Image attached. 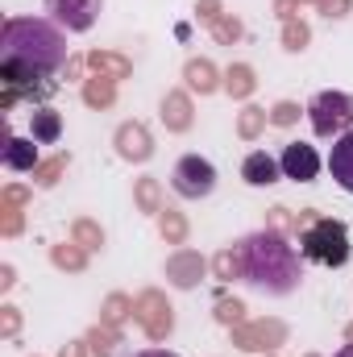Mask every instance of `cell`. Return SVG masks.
<instances>
[{"label": "cell", "instance_id": "1", "mask_svg": "<svg viewBox=\"0 0 353 357\" xmlns=\"http://www.w3.org/2000/svg\"><path fill=\"white\" fill-rule=\"evenodd\" d=\"M67 63V38L38 17L4 21L0 29V79H4V108L17 104V96H50V75Z\"/></svg>", "mask_w": 353, "mask_h": 357}, {"label": "cell", "instance_id": "2", "mask_svg": "<svg viewBox=\"0 0 353 357\" xmlns=\"http://www.w3.org/2000/svg\"><path fill=\"white\" fill-rule=\"evenodd\" d=\"M299 258H303V254H295V250L287 245V237L274 233V229L246 237L241 250H237L241 278L254 282V287L266 291V295H291V291L299 287V278H303Z\"/></svg>", "mask_w": 353, "mask_h": 357}, {"label": "cell", "instance_id": "3", "mask_svg": "<svg viewBox=\"0 0 353 357\" xmlns=\"http://www.w3.org/2000/svg\"><path fill=\"white\" fill-rule=\"evenodd\" d=\"M299 254L312 266H345L350 262V229L333 216H316L312 225L299 229Z\"/></svg>", "mask_w": 353, "mask_h": 357}, {"label": "cell", "instance_id": "4", "mask_svg": "<svg viewBox=\"0 0 353 357\" xmlns=\"http://www.w3.org/2000/svg\"><path fill=\"white\" fill-rule=\"evenodd\" d=\"M308 116H312L316 137H341V133L353 129V96H345V91H320L308 104Z\"/></svg>", "mask_w": 353, "mask_h": 357}, {"label": "cell", "instance_id": "5", "mask_svg": "<svg viewBox=\"0 0 353 357\" xmlns=\"http://www.w3.org/2000/svg\"><path fill=\"white\" fill-rule=\"evenodd\" d=\"M171 187H175V195H183V199H204V195L216 191V167L208 158H200V154H183L175 162Z\"/></svg>", "mask_w": 353, "mask_h": 357}, {"label": "cell", "instance_id": "6", "mask_svg": "<svg viewBox=\"0 0 353 357\" xmlns=\"http://www.w3.org/2000/svg\"><path fill=\"white\" fill-rule=\"evenodd\" d=\"M46 8H50V17H54L59 25H67L71 33L91 29L96 17H100V0H46Z\"/></svg>", "mask_w": 353, "mask_h": 357}, {"label": "cell", "instance_id": "7", "mask_svg": "<svg viewBox=\"0 0 353 357\" xmlns=\"http://www.w3.org/2000/svg\"><path fill=\"white\" fill-rule=\"evenodd\" d=\"M278 167H283V175L295 178V183H312V178L320 175V154H316V146H308V142H291V146L283 150Z\"/></svg>", "mask_w": 353, "mask_h": 357}, {"label": "cell", "instance_id": "8", "mask_svg": "<svg viewBox=\"0 0 353 357\" xmlns=\"http://www.w3.org/2000/svg\"><path fill=\"white\" fill-rule=\"evenodd\" d=\"M329 171H333V183H337L341 191H350V195H353V129H350V133H341V137L333 142Z\"/></svg>", "mask_w": 353, "mask_h": 357}, {"label": "cell", "instance_id": "9", "mask_svg": "<svg viewBox=\"0 0 353 357\" xmlns=\"http://www.w3.org/2000/svg\"><path fill=\"white\" fill-rule=\"evenodd\" d=\"M278 175H283V167H278V158H270L266 150L246 154V162H241V178H246L250 187H270V183H278Z\"/></svg>", "mask_w": 353, "mask_h": 357}, {"label": "cell", "instance_id": "10", "mask_svg": "<svg viewBox=\"0 0 353 357\" xmlns=\"http://www.w3.org/2000/svg\"><path fill=\"white\" fill-rule=\"evenodd\" d=\"M117 150H121V158L146 162L154 146H150V133H146L142 125H121V129H117Z\"/></svg>", "mask_w": 353, "mask_h": 357}, {"label": "cell", "instance_id": "11", "mask_svg": "<svg viewBox=\"0 0 353 357\" xmlns=\"http://www.w3.org/2000/svg\"><path fill=\"white\" fill-rule=\"evenodd\" d=\"M59 133H63V116H59L54 108H33V112H29V137H33L38 146H54Z\"/></svg>", "mask_w": 353, "mask_h": 357}, {"label": "cell", "instance_id": "12", "mask_svg": "<svg viewBox=\"0 0 353 357\" xmlns=\"http://www.w3.org/2000/svg\"><path fill=\"white\" fill-rule=\"evenodd\" d=\"M0 158H4L8 171H33L38 167V142L33 137H8Z\"/></svg>", "mask_w": 353, "mask_h": 357}, {"label": "cell", "instance_id": "13", "mask_svg": "<svg viewBox=\"0 0 353 357\" xmlns=\"http://www.w3.org/2000/svg\"><path fill=\"white\" fill-rule=\"evenodd\" d=\"M137 316L146 320L150 337H167V328H171V307H163L158 295H142V312H137Z\"/></svg>", "mask_w": 353, "mask_h": 357}, {"label": "cell", "instance_id": "14", "mask_svg": "<svg viewBox=\"0 0 353 357\" xmlns=\"http://www.w3.org/2000/svg\"><path fill=\"white\" fill-rule=\"evenodd\" d=\"M167 274L175 287H195V278L204 274V262H200V254H179V258H171Z\"/></svg>", "mask_w": 353, "mask_h": 357}, {"label": "cell", "instance_id": "15", "mask_svg": "<svg viewBox=\"0 0 353 357\" xmlns=\"http://www.w3.org/2000/svg\"><path fill=\"white\" fill-rule=\"evenodd\" d=\"M278 337H283L278 324H254V328L237 333V345L241 349H270V341H278Z\"/></svg>", "mask_w": 353, "mask_h": 357}, {"label": "cell", "instance_id": "16", "mask_svg": "<svg viewBox=\"0 0 353 357\" xmlns=\"http://www.w3.org/2000/svg\"><path fill=\"white\" fill-rule=\"evenodd\" d=\"M163 116H167V125L171 129H187V100L183 96H167V104H163Z\"/></svg>", "mask_w": 353, "mask_h": 357}, {"label": "cell", "instance_id": "17", "mask_svg": "<svg viewBox=\"0 0 353 357\" xmlns=\"http://www.w3.org/2000/svg\"><path fill=\"white\" fill-rule=\"evenodd\" d=\"M88 63L96 67V71H112L117 79H121V75H129V63H125V59H112V54H100V50L91 54Z\"/></svg>", "mask_w": 353, "mask_h": 357}, {"label": "cell", "instance_id": "18", "mask_svg": "<svg viewBox=\"0 0 353 357\" xmlns=\"http://www.w3.org/2000/svg\"><path fill=\"white\" fill-rule=\"evenodd\" d=\"M187 79H191V88H200V91L216 88V79H212V67H208V63H191V67H187Z\"/></svg>", "mask_w": 353, "mask_h": 357}, {"label": "cell", "instance_id": "19", "mask_svg": "<svg viewBox=\"0 0 353 357\" xmlns=\"http://www.w3.org/2000/svg\"><path fill=\"white\" fill-rule=\"evenodd\" d=\"M250 88H254L250 67H233V71H229V91H233V96H246Z\"/></svg>", "mask_w": 353, "mask_h": 357}, {"label": "cell", "instance_id": "20", "mask_svg": "<svg viewBox=\"0 0 353 357\" xmlns=\"http://www.w3.org/2000/svg\"><path fill=\"white\" fill-rule=\"evenodd\" d=\"M84 96H88V104H112V84L108 79H91Z\"/></svg>", "mask_w": 353, "mask_h": 357}, {"label": "cell", "instance_id": "21", "mask_svg": "<svg viewBox=\"0 0 353 357\" xmlns=\"http://www.w3.org/2000/svg\"><path fill=\"white\" fill-rule=\"evenodd\" d=\"M63 167H67V158H54V162H46V167H38V183H42V187H50L54 178L63 175Z\"/></svg>", "mask_w": 353, "mask_h": 357}, {"label": "cell", "instance_id": "22", "mask_svg": "<svg viewBox=\"0 0 353 357\" xmlns=\"http://www.w3.org/2000/svg\"><path fill=\"white\" fill-rule=\"evenodd\" d=\"M54 262H59V266L80 270V266H84V254H75V250H54Z\"/></svg>", "mask_w": 353, "mask_h": 357}, {"label": "cell", "instance_id": "23", "mask_svg": "<svg viewBox=\"0 0 353 357\" xmlns=\"http://www.w3.org/2000/svg\"><path fill=\"white\" fill-rule=\"evenodd\" d=\"M258 125H262V112H258V108H250V112L241 116V133H246V137H254V133H258Z\"/></svg>", "mask_w": 353, "mask_h": 357}, {"label": "cell", "instance_id": "24", "mask_svg": "<svg viewBox=\"0 0 353 357\" xmlns=\"http://www.w3.org/2000/svg\"><path fill=\"white\" fill-rule=\"evenodd\" d=\"M295 116H299V108H295V104H278V108H274V125H291Z\"/></svg>", "mask_w": 353, "mask_h": 357}, {"label": "cell", "instance_id": "25", "mask_svg": "<svg viewBox=\"0 0 353 357\" xmlns=\"http://www.w3.org/2000/svg\"><path fill=\"white\" fill-rule=\"evenodd\" d=\"M241 312H246V307H241L237 299H233V303H229V299H220V312H216V316H220V320H241Z\"/></svg>", "mask_w": 353, "mask_h": 357}, {"label": "cell", "instance_id": "26", "mask_svg": "<svg viewBox=\"0 0 353 357\" xmlns=\"http://www.w3.org/2000/svg\"><path fill=\"white\" fill-rule=\"evenodd\" d=\"M163 233H171V237H183V220H179V216H163Z\"/></svg>", "mask_w": 353, "mask_h": 357}, {"label": "cell", "instance_id": "27", "mask_svg": "<svg viewBox=\"0 0 353 357\" xmlns=\"http://www.w3.org/2000/svg\"><path fill=\"white\" fill-rule=\"evenodd\" d=\"M75 233H80V241H88V245H100V233H96V229H91L88 220H84V225H80V229H75Z\"/></svg>", "mask_w": 353, "mask_h": 357}, {"label": "cell", "instance_id": "28", "mask_svg": "<svg viewBox=\"0 0 353 357\" xmlns=\"http://www.w3.org/2000/svg\"><path fill=\"white\" fill-rule=\"evenodd\" d=\"M303 38H308V33H303V25H299V29H295V25L287 29V46H291V50H299V46H303Z\"/></svg>", "mask_w": 353, "mask_h": 357}, {"label": "cell", "instance_id": "29", "mask_svg": "<svg viewBox=\"0 0 353 357\" xmlns=\"http://www.w3.org/2000/svg\"><path fill=\"white\" fill-rule=\"evenodd\" d=\"M142 204H146V208H154V183H150V178L142 183Z\"/></svg>", "mask_w": 353, "mask_h": 357}, {"label": "cell", "instance_id": "30", "mask_svg": "<svg viewBox=\"0 0 353 357\" xmlns=\"http://www.w3.org/2000/svg\"><path fill=\"white\" fill-rule=\"evenodd\" d=\"M333 357H353V341H350V345H341V349H337Z\"/></svg>", "mask_w": 353, "mask_h": 357}, {"label": "cell", "instance_id": "31", "mask_svg": "<svg viewBox=\"0 0 353 357\" xmlns=\"http://www.w3.org/2000/svg\"><path fill=\"white\" fill-rule=\"evenodd\" d=\"M137 357H175V354H163V349H150V354H137Z\"/></svg>", "mask_w": 353, "mask_h": 357}, {"label": "cell", "instance_id": "32", "mask_svg": "<svg viewBox=\"0 0 353 357\" xmlns=\"http://www.w3.org/2000/svg\"><path fill=\"white\" fill-rule=\"evenodd\" d=\"M63 357H84V349H80V345H71V349H67Z\"/></svg>", "mask_w": 353, "mask_h": 357}]
</instances>
